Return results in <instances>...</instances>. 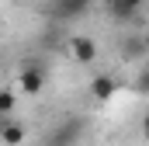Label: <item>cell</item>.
Listing matches in <instances>:
<instances>
[{
	"instance_id": "cell-3",
	"label": "cell",
	"mask_w": 149,
	"mask_h": 146,
	"mask_svg": "<svg viewBox=\"0 0 149 146\" xmlns=\"http://www.w3.org/2000/svg\"><path fill=\"white\" fill-rule=\"evenodd\" d=\"M70 52H73V59L80 66H90V63L97 59V42L90 35H73L70 38Z\"/></svg>"
},
{
	"instance_id": "cell-5",
	"label": "cell",
	"mask_w": 149,
	"mask_h": 146,
	"mask_svg": "<svg viewBox=\"0 0 149 146\" xmlns=\"http://www.w3.org/2000/svg\"><path fill=\"white\" fill-rule=\"evenodd\" d=\"M0 139H3V146H21L24 139H28V129L7 115V118H3V125H0Z\"/></svg>"
},
{
	"instance_id": "cell-10",
	"label": "cell",
	"mask_w": 149,
	"mask_h": 146,
	"mask_svg": "<svg viewBox=\"0 0 149 146\" xmlns=\"http://www.w3.org/2000/svg\"><path fill=\"white\" fill-rule=\"evenodd\" d=\"M0 111H3V118L14 111V91H3V94H0Z\"/></svg>"
},
{
	"instance_id": "cell-4",
	"label": "cell",
	"mask_w": 149,
	"mask_h": 146,
	"mask_svg": "<svg viewBox=\"0 0 149 146\" xmlns=\"http://www.w3.org/2000/svg\"><path fill=\"white\" fill-rule=\"evenodd\" d=\"M90 98L94 101H111L114 94H118V80H114L111 73H94V80H90Z\"/></svg>"
},
{
	"instance_id": "cell-13",
	"label": "cell",
	"mask_w": 149,
	"mask_h": 146,
	"mask_svg": "<svg viewBox=\"0 0 149 146\" xmlns=\"http://www.w3.org/2000/svg\"><path fill=\"white\" fill-rule=\"evenodd\" d=\"M146 139H149V132H146Z\"/></svg>"
},
{
	"instance_id": "cell-14",
	"label": "cell",
	"mask_w": 149,
	"mask_h": 146,
	"mask_svg": "<svg viewBox=\"0 0 149 146\" xmlns=\"http://www.w3.org/2000/svg\"><path fill=\"white\" fill-rule=\"evenodd\" d=\"M49 146H56V143H49Z\"/></svg>"
},
{
	"instance_id": "cell-8",
	"label": "cell",
	"mask_w": 149,
	"mask_h": 146,
	"mask_svg": "<svg viewBox=\"0 0 149 146\" xmlns=\"http://www.w3.org/2000/svg\"><path fill=\"white\" fill-rule=\"evenodd\" d=\"M121 45H125V49H121V56H125V59H135V56H146V49H149V42H146L142 35H132V38H125Z\"/></svg>"
},
{
	"instance_id": "cell-11",
	"label": "cell",
	"mask_w": 149,
	"mask_h": 146,
	"mask_svg": "<svg viewBox=\"0 0 149 146\" xmlns=\"http://www.w3.org/2000/svg\"><path fill=\"white\" fill-rule=\"evenodd\" d=\"M146 132H149V111L142 115V136H146Z\"/></svg>"
},
{
	"instance_id": "cell-6",
	"label": "cell",
	"mask_w": 149,
	"mask_h": 146,
	"mask_svg": "<svg viewBox=\"0 0 149 146\" xmlns=\"http://www.w3.org/2000/svg\"><path fill=\"white\" fill-rule=\"evenodd\" d=\"M80 129H83V122H80V118H66V122L56 129L52 143H56V146H73L76 139H80Z\"/></svg>"
},
{
	"instance_id": "cell-1",
	"label": "cell",
	"mask_w": 149,
	"mask_h": 146,
	"mask_svg": "<svg viewBox=\"0 0 149 146\" xmlns=\"http://www.w3.org/2000/svg\"><path fill=\"white\" fill-rule=\"evenodd\" d=\"M17 84H21V91H24L28 98L42 94V87H45V66H38V63H28L24 70L17 73Z\"/></svg>"
},
{
	"instance_id": "cell-2",
	"label": "cell",
	"mask_w": 149,
	"mask_h": 146,
	"mask_svg": "<svg viewBox=\"0 0 149 146\" xmlns=\"http://www.w3.org/2000/svg\"><path fill=\"white\" fill-rule=\"evenodd\" d=\"M90 11V0H52V18L56 21H76Z\"/></svg>"
},
{
	"instance_id": "cell-12",
	"label": "cell",
	"mask_w": 149,
	"mask_h": 146,
	"mask_svg": "<svg viewBox=\"0 0 149 146\" xmlns=\"http://www.w3.org/2000/svg\"><path fill=\"white\" fill-rule=\"evenodd\" d=\"M128 4H132V7H135V11H139V7H142V4H146V0H128Z\"/></svg>"
},
{
	"instance_id": "cell-7",
	"label": "cell",
	"mask_w": 149,
	"mask_h": 146,
	"mask_svg": "<svg viewBox=\"0 0 149 146\" xmlns=\"http://www.w3.org/2000/svg\"><path fill=\"white\" fill-rule=\"evenodd\" d=\"M108 14H111V21H118V25H125V21H135V7L128 4V0H108Z\"/></svg>"
},
{
	"instance_id": "cell-9",
	"label": "cell",
	"mask_w": 149,
	"mask_h": 146,
	"mask_svg": "<svg viewBox=\"0 0 149 146\" xmlns=\"http://www.w3.org/2000/svg\"><path fill=\"white\" fill-rule=\"evenodd\" d=\"M135 94L139 98H149V66H142L139 77H135Z\"/></svg>"
}]
</instances>
